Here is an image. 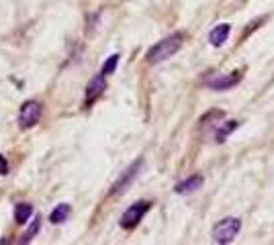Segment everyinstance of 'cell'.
I'll use <instances>...</instances> for the list:
<instances>
[{"instance_id": "obj_13", "label": "cell", "mask_w": 274, "mask_h": 245, "mask_svg": "<svg viewBox=\"0 0 274 245\" xmlns=\"http://www.w3.org/2000/svg\"><path fill=\"white\" fill-rule=\"evenodd\" d=\"M117 66H119V55H117V53H113V55H108V57H106V62L102 64V70H100V74L108 76V74H113V72L117 70Z\"/></svg>"}, {"instance_id": "obj_8", "label": "cell", "mask_w": 274, "mask_h": 245, "mask_svg": "<svg viewBox=\"0 0 274 245\" xmlns=\"http://www.w3.org/2000/svg\"><path fill=\"white\" fill-rule=\"evenodd\" d=\"M229 31H231L229 25H219V27H215V29L209 33V41H211V45H215V47L223 45V43L227 41V37H229Z\"/></svg>"}, {"instance_id": "obj_12", "label": "cell", "mask_w": 274, "mask_h": 245, "mask_svg": "<svg viewBox=\"0 0 274 245\" xmlns=\"http://www.w3.org/2000/svg\"><path fill=\"white\" fill-rule=\"evenodd\" d=\"M235 129H237V120H225L223 125L217 129V135H215V137H217V143H223L225 137H227L231 131H235Z\"/></svg>"}, {"instance_id": "obj_1", "label": "cell", "mask_w": 274, "mask_h": 245, "mask_svg": "<svg viewBox=\"0 0 274 245\" xmlns=\"http://www.w3.org/2000/svg\"><path fill=\"white\" fill-rule=\"evenodd\" d=\"M182 33H174L166 39H162L160 43H156L150 51H148V62L150 64H158V62H164L168 57H172L180 47H182Z\"/></svg>"}, {"instance_id": "obj_3", "label": "cell", "mask_w": 274, "mask_h": 245, "mask_svg": "<svg viewBox=\"0 0 274 245\" xmlns=\"http://www.w3.org/2000/svg\"><path fill=\"white\" fill-rule=\"evenodd\" d=\"M239 229H241L239 219H233V217L223 219L219 225H215V229H213V239H215L217 243H229V241L235 239V235L239 233Z\"/></svg>"}, {"instance_id": "obj_14", "label": "cell", "mask_w": 274, "mask_h": 245, "mask_svg": "<svg viewBox=\"0 0 274 245\" xmlns=\"http://www.w3.org/2000/svg\"><path fill=\"white\" fill-rule=\"evenodd\" d=\"M39 225H41V223H39V219H35V225H33V227H31V229H29V231L25 233L23 241H31V239H33V237L37 235V231H39Z\"/></svg>"}, {"instance_id": "obj_10", "label": "cell", "mask_w": 274, "mask_h": 245, "mask_svg": "<svg viewBox=\"0 0 274 245\" xmlns=\"http://www.w3.org/2000/svg\"><path fill=\"white\" fill-rule=\"evenodd\" d=\"M31 215H33V206H31V204L21 202V204L15 206V221H17L19 225H25V223L31 219Z\"/></svg>"}, {"instance_id": "obj_7", "label": "cell", "mask_w": 274, "mask_h": 245, "mask_svg": "<svg viewBox=\"0 0 274 245\" xmlns=\"http://www.w3.org/2000/svg\"><path fill=\"white\" fill-rule=\"evenodd\" d=\"M239 74L237 72H233V74H227V76H217V78H213V80H209L207 84L213 88V90H229L231 86H235L237 82H239Z\"/></svg>"}, {"instance_id": "obj_11", "label": "cell", "mask_w": 274, "mask_h": 245, "mask_svg": "<svg viewBox=\"0 0 274 245\" xmlns=\"http://www.w3.org/2000/svg\"><path fill=\"white\" fill-rule=\"evenodd\" d=\"M68 217H70V204H58V206L51 210L49 221H51L53 225H60V223H64Z\"/></svg>"}, {"instance_id": "obj_4", "label": "cell", "mask_w": 274, "mask_h": 245, "mask_svg": "<svg viewBox=\"0 0 274 245\" xmlns=\"http://www.w3.org/2000/svg\"><path fill=\"white\" fill-rule=\"evenodd\" d=\"M39 118H41V104L35 100H27L19 110V125L23 129H31L39 122Z\"/></svg>"}, {"instance_id": "obj_2", "label": "cell", "mask_w": 274, "mask_h": 245, "mask_svg": "<svg viewBox=\"0 0 274 245\" xmlns=\"http://www.w3.org/2000/svg\"><path fill=\"white\" fill-rule=\"evenodd\" d=\"M152 208V202L150 200H140V202H135L131 204L123 217H121V227L123 229H135L137 225H140V221L146 217V212Z\"/></svg>"}, {"instance_id": "obj_5", "label": "cell", "mask_w": 274, "mask_h": 245, "mask_svg": "<svg viewBox=\"0 0 274 245\" xmlns=\"http://www.w3.org/2000/svg\"><path fill=\"white\" fill-rule=\"evenodd\" d=\"M142 166H144V160H137V162H133L123 174H121V178L113 184V190H111V194H123L129 186H131V182L137 178V174H140V170H142Z\"/></svg>"}, {"instance_id": "obj_6", "label": "cell", "mask_w": 274, "mask_h": 245, "mask_svg": "<svg viewBox=\"0 0 274 245\" xmlns=\"http://www.w3.org/2000/svg\"><path fill=\"white\" fill-rule=\"evenodd\" d=\"M106 88V76L104 74H98L90 80V84L86 86V106H90Z\"/></svg>"}, {"instance_id": "obj_9", "label": "cell", "mask_w": 274, "mask_h": 245, "mask_svg": "<svg viewBox=\"0 0 274 245\" xmlns=\"http://www.w3.org/2000/svg\"><path fill=\"white\" fill-rule=\"evenodd\" d=\"M201 186H203V178H201V176H193V178L180 182V184L176 186V192H178V194H188V192H195V190L201 188Z\"/></svg>"}, {"instance_id": "obj_15", "label": "cell", "mask_w": 274, "mask_h": 245, "mask_svg": "<svg viewBox=\"0 0 274 245\" xmlns=\"http://www.w3.org/2000/svg\"><path fill=\"white\" fill-rule=\"evenodd\" d=\"M9 172V164L5 160V156H0V174H7Z\"/></svg>"}]
</instances>
